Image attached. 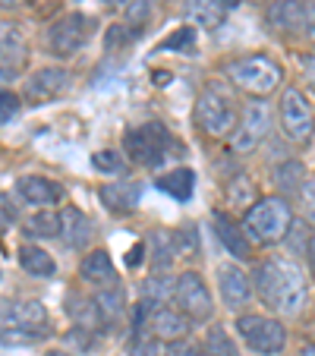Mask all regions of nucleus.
<instances>
[{
	"mask_svg": "<svg viewBox=\"0 0 315 356\" xmlns=\"http://www.w3.org/2000/svg\"><path fill=\"white\" fill-rule=\"evenodd\" d=\"M19 221V215H16V205L10 202V195H0V234H7L13 224Z\"/></svg>",
	"mask_w": 315,
	"mask_h": 356,
	"instance_id": "obj_34",
	"label": "nucleus"
},
{
	"mask_svg": "<svg viewBox=\"0 0 315 356\" xmlns=\"http://www.w3.org/2000/svg\"><path fill=\"white\" fill-rule=\"evenodd\" d=\"M19 3H26V0H0V7H19Z\"/></svg>",
	"mask_w": 315,
	"mask_h": 356,
	"instance_id": "obj_44",
	"label": "nucleus"
},
{
	"mask_svg": "<svg viewBox=\"0 0 315 356\" xmlns=\"http://www.w3.org/2000/svg\"><path fill=\"white\" fill-rule=\"evenodd\" d=\"M189 318L183 316L180 309H174V306H154V309H148V334L154 337V341L161 343H174V341H186L189 337Z\"/></svg>",
	"mask_w": 315,
	"mask_h": 356,
	"instance_id": "obj_14",
	"label": "nucleus"
},
{
	"mask_svg": "<svg viewBox=\"0 0 315 356\" xmlns=\"http://www.w3.org/2000/svg\"><path fill=\"white\" fill-rule=\"evenodd\" d=\"M95 35V19L86 13H63L60 19H54L47 26V47L54 51L57 57H76L82 47L92 41Z\"/></svg>",
	"mask_w": 315,
	"mask_h": 356,
	"instance_id": "obj_8",
	"label": "nucleus"
},
{
	"mask_svg": "<svg viewBox=\"0 0 315 356\" xmlns=\"http://www.w3.org/2000/svg\"><path fill=\"white\" fill-rule=\"evenodd\" d=\"M19 268L32 277H51L57 271V262L47 249L35 246V243H22L19 246Z\"/></svg>",
	"mask_w": 315,
	"mask_h": 356,
	"instance_id": "obj_23",
	"label": "nucleus"
},
{
	"mask_svg": "<svg viewBox=\"0 0 315 356\" xmlns=\"http://www.w3.org/2000/svg\"><path fill=\"white\" fill-rule=\"evenodd\" d=\"M275 129V111H271L268 101H249L246 108H240V120H236V129L230 136V148L234 152H252L261 142L271 136Z\"/></svg>",
	"mask_w": 315,
	"mask_h": 356,
	"instance_id": "obj_9",
	"label": "nucleus"
},
{
	"mask_svg": "<svg viewBox=\"0 0 315 356\" xmlns=\"http://www.w3.org/2000/svg\"><path fill=\"white\" fill-rule=\"evenodd\" d=\"M92 168L101 174H117L123 168V158L117 152H98V155H92Z\"/></svg>",
	"mask_w": 315,
	"mask_h": 356,
	"instance_id": "obj_32",
	"label": "nucleus"
},
{
	"mask_svg": "<svg viewBox=\"0 0 315 356\" xmlns=\"http://www.w3.org/2000/svg\"><path fill=\"white\" fill-rule=\"evenodd\" d=\"M277 120H281V133L287 136L290 142L302 145V142L312 139L315 133V111L309 104L306 92L296 86L284 88L281 104H277Z\"/></svg>",
	"mask_w": 315,
	"mask_h": 356,
	"instance_id": "obj_10",
	"label": "nucleus"
},
{
	"mask_svg": "<svg viewBox=\"0 0 315 356\" xmlns=\"http://www.w3.org/2000/svg\"><path fill=\"white\" fill-rule=\"evenodd\" d=\"M236 120H240V104H236L234 92L224 82H208L195 98V123L208 136L224 139V136H234Z\"/></svg>",
	"mask_w": 315,
	"mask_h": 356,
	"instance_id": "obj_3",
	"label": "nucleus"
},
{
	"mask_svg": "<svg viewBox=\"0 0 315 356\" xmlns=\"http://www.w3.org/2000/svg\"><path fill=\"white\" fill-rule=\"evenodd\" d=\"M300 356H315V343H302V347H300Z\"/></svg>",
	"mask_w": 315,
	"mask_h": 356,
	"instance_id": "obj_42",
	"label": "nucleus"
},
{
	"mask_svg": "<svg viewBox=\"0 0 315 356\" xmlns=\"http://www.w3.org/2000/svg\"><path fill=\"white\" fill-rule=\"evenodd\" d=\"M120 7H123V19H127L136 32L154 16V0H123Z\"/></svg>",
	"mask_w": 315,
	"mask_h": 356,
	"instance_id": "obj_28",
	"label": "nucleus"
},
{
	"mask_svg": "<svg viewBox=\"0 0 315 356\" xmlns=\"http://www.w3.org/2000/svg\"><path fill=\"white\" fill-rule=\"evenodd\" d=\"M174 148L180 145L174 142L170 129L161 120L139 123V127H129L123 133V155L133 164H139V168H158Z\"/></svg>",
	"mask_w": 315,
	"mask_h": 356,
	"instance_id": "obj_4",
	"label": "nucleus"
},
{
	"mask_svg": "<svg viewBox=\"0 0 315 356\" xmlns=\"http://www.w3.org/2000/svg\"><path fill=\"white\" fill-rule=\"evenodd\" d=\"M133 41V35H127V26H111V32H108V47L114 51L117 44H129Z\"/></svg>",
	"mask_w": 315,
	"mask_h": 356,
	"instance_id": "obj_37",
	"label": "nucleus"
},
{
	"mask_svg": "<svg viewBox=\"0 0 315 356\" xmlns=\"http://www.w3.org/2000/svg\"><path fill=\"white\" fill-rule=\"evenodd\" d=\"M177 259V243L170 230H154L152 234V268L164 271Z\"/></svg>",
	"mask_w": 315,
	"mask_h": 356,
	"instance_id": "obj_26",
	"label": "nucleus"
},
{
	"mask_svg": "<svg viewBox=\"0 0 315 356\" xmlns=\"http://www.w3.org/2000/svg\"><path fill=\"white\" fill-rule=\"evenodd\" d=\"M227 79L234 82L236 88H243V92L255 95V98H265V95H271L281 86L284 73L271 57L249 54V57H240V60L227 63Z\"/></svg>",
	"mask_w": 315,
	"mask_h": 356,
	"instance_id": "obj_6",
	"label": "nucleus"
},
{
	"mask_svg": "<svg viewBox=\"0 0 315 356\" xmlns=\"http://www.w3.org/2000/svg\"><path fill=\"white\" fill-rule=\"evenodd\" d=\"M142 252H145V243H136V246L129 249V259H127V265H129V268H136V265L142 262Z\"/></svg>",
	"mask_w": 315,
	"mask_h": 356,
	"instance_id": "obj_39",
	"label": "nucleus"
},
{
	"mask_svg": "<svg viewBox=\"0 0 315 356\" xmlns=\"http://www.w3.org/2000/svg\"><path fill=\"white\" fill-rule=\"evenodd\" d=\"M13 193L22 199V205H32V209H47V205H57L63 199V186L57 180H47L38 174H26L16 180Z\"/></svg>",
	"mask_w": 315,
	"mask_h": 356,
	"instance_id": "obj_15",
	"label": "nucleus"
},
{
	"mask_svg": "<svg viewBox=\"0 0 315 356\" xmlns=\"http://www.w3.org/2000/svg\"><path fill=\"white\" fill-rule=\"evenodd\" d=\"M19 108H22L19 95L7 92V88H0V127H3V123H10V120H13V117L19 114Z\"/></svg>",
	"mask_w": 315,
	"mask_h": 356,
	"instance_id": "obj_31",
	"label": "nucleus"
},
{
	"mask_svg": "<svg viewBox=\"0 0 315 356\" xmlns=\"http://www.w3.org/2000/svg\"><path fill=\"white\" fill-rule=\"evenodd\" d=\"M63 230V218L51 209H38L32 218L22 221V234L35 236V240H47V236H60Z\"/></svg>",
	"mask_w": 315,
	"mask_h": 356,
	"instance_id": "obj_24",
	"label": "nucleus"
},
{
	"mask_svg": "<svg viewBox=\"0 0 315 356\" xmlns=\"http://www.w3.org/2000/svg\"><path fill=\"white\" fill-rule=\"evenodd\" d=\"M215 234L218 240L224 243V249H227V256H234L236 262H252V243H249L246 230H243V224L230 221L224 211H215Z\"/></svg>",
	"mask_w": 315,
	"mask_h": 356,
	"instance_id": "obj_19",
	"label": "nucleus"
},
{
	"mask_svg": "<svg viewBox=\"0 0 315 356\" xmlns=\"http://www.w3.org/2000/svg\"><path fill=\"white\" fill-rule=\"evenodd\" d=\"M306 259H309V271H312L315 277V230L309 234V246H306Z\"/></svg>",
	"mask_w": 315,
	"mask_h": 356,
	"instance_id": "obj_40",
	"label": "nucleus"
},
{
	"mask_svg": "<svg viewBox=\"0 0 315 356\" xmlns=\"http://www.w3.org/2000/svg\"><path fill=\"white\" fill-rule=\"evenodd\" d=\"M306 168H302L300 161H284L281 168L275 170V183L284 189V193H302V186H306Z\"/></svg>",
	"mask_w": 315,
	"mask_h": 356,
	"instance_id": "obj_27",
	"label": "nucleus"
},
{
	"mask_svg": "<svg viewBox=\"0 0 315 356\" xmlns=\"http://www.w3.org/2000/svg\"><path fill=\"white\" fill-rule=\"evenodd\" d=\"M236 334L255 356H281L287 350V328L271 316L243 312L236 316Z\"/></svg>",
	"mask_w": 315,
	"mask_h": 356,
	"instance_id": "obj_5",
	"label": "nucleus"
},
{
	"mask_svg": "<svg viewBox=\"0 0 315 356\" xmlns=\"http://www.w3.org/2000/svg\"><path fill=\"white\" fill-rule=\"evenodd\" d=\"M79 277L86 284H92V287H101V290L117 287V268H114V262H111L108 249H92L79 265Z\"/></svg>",
	"mask_w": 315,
	"mask_h": 356,
	"instance_id": "obj_20",
	"label": "nucleus"
},
{
	"mask_svg": "<svg viewBox=\"0 0 315 356\" xmlns=\"http://www.w3.org/2000/svg\"><path fill=\"white\" fill-rule=\"evenodd\" d=\"M45 331H26V328H0V347H26L38 343Z\"/></svg>",
	"mask_w": 315,
	"mask_h": 356,
	"instance_id": "obj_30",
	"label": "nucleus"
},
{
	"mask_svg": "<svg viewBox=\"0 0 315 356\" xmlns=\"http://www.w3.org/2000/svg\"><path fill=\"white\" fill-rule=\"evenodd\" d=\"M29 54L26 35H22V26L13 19H0V67H19Z\"/></svg>",
	"mask_w": 315,
	"mask_h": 356,
	"instance_id": "obj_21",
	"label": "nucleus"
},
{
	"mask_svg": "<svg viewBox=\"0 0 315 356\" xmlns=\"http://www.w3.org/2000/svg\"><path fill=\"white\" fill-rule=\"evenodd\" d=\"M63 230H60V240L67 243L70 249H86L88 240H92V221L86 218V211L79 209H67L63 211Z\"/></svg>",
	"mask_w": 315,
	"mask_h": 356,
	"instance_id": "obj_22",
	"label": "nucleus"
},
{
	"mask_svg": "<svg viewBox=\"0 0 315 356\" xmlns=\"http://www.w3.org/2000/svg\"><path fill=\"white\" fill-rule=\"evenodd\" d=\"M164 356H199V347H193L189 341H174L164 343Z\"/></svg>",
	"mask_w": 315,
	"mask_h": 356,
	"instance_id": "obj_35",
	"label": "nucleus"
},
{
	"mask_svg": "<svg viewBox=\"0 0 315 356\" xmlns=\"http://www.w3.org/2000/svg\"><path fill=\"white\" fill-rule=\"evenodd\" d=\"M98 199L114 215H129V211H136V205L142 199V186L133 180H111V183H101Z\"/></svg>",
	"mask_w": 315,
	"mask_h": 356,
	"instance_id": "obj_18",
	"label": "nucleus"
},
{
	"mask_svg": "<svg viewBox=\"0 0 315 356\" xmlns=\"http://www.w3.org/2000/svg\"><path fill=\"white\" fill-rule=\"evenodd\" d=\"M199 356H240V353H236L234 341H230V337L224 334L221 328H215L211 334L205 337V343H202Z\"/></svg>",
	"mask_w": 315,
	"mask_h": 356,
	"instance_id": "obj_29",
	"label": "nucleus"
},
{
	"mask_svg": "<svg viewBox=\"0 0 315 356\" xmlns=\"http://www.w3.org/2000/svg\"><path fill=\"white\" fill-rule=\"evenodd\" d=\"M306 7V38L315 44V0H302Z\"/></svg>",
	"mask_w": 315,
	"mask_h": 356,
	"instance_id": "obj_38",
	"label": "nucleus"
},
{
	"mask_svg": "<svg viewBox=\"0 0 315 356\" xmlns=\"http://www.w3.org/2000/svg\"><path fill=\"white\" fill-rule=\"evenodd\" d=\"M300 199H302V205H306L309 218H315V177H309V180H306V186H302Z\"/></svg>",
	"mask_w": 315,
	"mask_h": 356,
	"instance_id": "obj_36",
	"label": "nucleus"
},
{
	"mask_svg": "<svg viewBox=\"0 0 315 356\" xmlns=\"http://www.w3.org/2000/svg\"><path fill=\"white\" fill-rule=\"evenodd\" d=\"M170 302H174V309H180L189 322H208V318L215 316L211 290L205 287L199 271H183V275L170 284Z\"/></svg>",
	"mask_w": 315,
	"mask_h": 356,
	"instance_id": "obj_7",
	"label": "nucleus"
},
{
	"mask_svg": "<svg viewBox=\"0 0 315 356\" xmlns=\"http://www.w3.org/2000/svg\"><path fill=\"white\" fill-rule=\"evenodd\" d=\"M236 7V0H183V16L193 26L215 32L221 29V22L227 19V13Z\"/></svg>",
	"mask_w": 315,
	"mask_h": 356,
	"instance_id": "obj_16",
	"label": "nucleus"
},
{
	"mask_svg": "<svg viewBox=\"0 0 315 356\" xmlns=\"http://www.w3.org/2000/svg\"><path fill=\"white\" fill-rule=\"evenodd\" d=\"M243 230L255 246H275L293 230V209L284 195H261L243 215Z\"/></svg>",
	"mask_w": 315,
	"mask_h": 356,
	"instance_id": "obj_2",
	"label": "nucleus"
},
{
	"mask_svg": "<svg viewBox=\"0 0 315 356\" xmlns=\"http://www.w3.org/2000/svg\"><path fill=\"white\" fill-rule=\"evenodd\" d=\"M70 86V70L67 67H41L26 79V98L29 101H47L60 95Z\"/></svg>",
	"mask_w": 315,
	"mask_h": 356,
	"instance_id": "obj_17",
	"label": "nucleus"
},
{
	"mask_svg": "<svg viewBox=\"0 0 315 356\" xmlns=\"http://www.w3.org/2000/svg\"><path fill=\"white\" fill-rule=\"evenodd\" d=\"M252 277L234 262H224L218 268V293H221V302L227 306L230 312H240L246 309L249 302H252Z\"/></svg>",
	"mask_w": 315,
	"mask_h": 356,
	"instance_id": "obj_11",
	"label": "nucleus"
},
{
	"mask_svg": "<svg viewBox=\"0 0 315 356\" xmlns=\"http://www.w3.org/2000/svg\"><path fill=\"white\" fill-rule=\"evenodd\" d=\"M252 287L268 309L300 316L309 306V275L287 256H268L252 268Z\"/></svg>",
	"mask_w": 315,
	"mask_h": 356,
	"instance_id": "obj_1",
	"label": "nucleus"
},
{
	"mask_svg": "<svg viewBox=\"0 0 315 356\" xmlns=\"http://www.w3.org/2000/svg\"><path fill=\"white\" fill-rule=\"evenodd\" d=\"M193 44H195V29H180V32H174L170 38L161 41V51H168V47H177V51H189Z\"/></svg>",
	"mask_w": 315,
	"mask_h": 356,
	"instance_id": "obj_33",
	"label": "nucleus"
},
{
	"mask_svg": "<svg viewBox=\"0 0 315 356\" xmlns=\"http://www.w3.org/2000/svg\"><path fill=\"white\" fill-rule=\"evenodd\" d=\"M306 76H309V82H312V88H315V54L309 57V63H306Z\"/></svg>",
	"mask_w": 315,
	"mask_h": 356,
	"instance_id": "obj_41",
	"label": "nucleus"
},
{
	"mask_svg": "<svg viewBox=\"0 0 315 356\" xmlns=\"http://www.w3.org/2000/svg\"><path fill=\"white\" fill-rule=\"evenodd\" d=\"M158 189L168 193L170 199H177V202H189L193 199V189H195V174L189 168L168 170V174L158 180Z\"/></svg>",
	"mask_w": 315,
	"mask_h": 356,
	"instance_id": "obj_25",
	"label": "nucleus"
},
{
	"mask_svg": "<svg viewBox=\"0 0 315 356\" xmlns=\"http://www.w3.org/2000/svg\"><path fill=\"white\" fill-rule=\"evenodd\" d=\"M0 328H26V331H45L47 334V316L45 302L38 300H16V302H3L0 309Z\"/></svg>",
	"mask_w": 315,
	"mask_h": 356,
	"instance_id": "obj_13",
	"label": "nucleus"
},
{
	"mask_svg": "<svg viewBox=\"0 0 315 356\" xmlns=\"http://www.w3.org/2000/svg\"><path fill=\"white\" fill-rule=\"evenodd\" d=\"M45 356H76V353H70V350H47Z\"/></svg>",
	"mask_w": 315,
	"mask_h": 356,
	"instance_id": "obj_43",
	"label": "nucleus"
},
{
	"mask_svg": "<svg viewBox=\"0 0 315 356\" xmlns=\"http://www.w3.org/2000/svg\"><path fill=\"white\" fill-rule=\"evenodd\" d=\"M265 22L271 32L284 35V38L306 35V7H302V0H271L265 10Z\"/></svg>",
	"mask_w": 315,
	"mask_h": 356,
	"instance_id": "obj_12",
	"label": "nucleus"
}]
</instances>
